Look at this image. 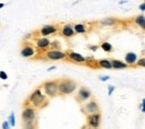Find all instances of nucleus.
<instances>
[{
    "label": "nucleus",
    "instance_id": "1",
    "mask_svg": "<svg viewBox=\"0 0 145 129\" xmlns=\"http://www.w3.org/2000/svg\"><path fill=\"white\" fill-rule=\"evenodd\" d=\"M58 86V90L62 94H65V95H68V94H72L75 89H76V84L72 80H64L62 81Z\"/></svg>",
    "mask_w": 145,
    "mask_h": 129
},
{
    "label": "nucleus",
    "instance_id": "2",
    "mask_svg": "<svg viewBox=\"0 0 145 129\" xmlns=\"http://www.w3.org/2000/svg\"><path fill=\"white\" fill-rule=\"evenodd\" d=\"M44 99H45L44 95L41 94V91H40L39 89H37L36 91L30 96V101H31L32 104H34V106H36V107L40 106V105L43 104Z\"/></svg>",
    "mask_w": 145,
    "mask_h": 129
},
{
    "label": "nucleus",
    "instance_id": "3",
    "mask_svg": "<svg viewBox=\"0 0 145 129\" xmlns=\"http://www.w3.org/2000/svg\"><path fill=\"white\" fill-rule=\"evenodd\" d=\"M46 55H47V58L51 60H60L66 57V54H64L60 50H49Z\"/></svg>",
    "mask_w": 145,
    "mask_h": 129
},
{
    "label": "nucleus",
    "instance_id": "4",
    "mask_svg": "<svg viewBox=\"0 0 145 129\" xmlns=\"http://www.w3.org/2000/svg\"><path fill=\"white\" fill-rule=\"evenodd\" d=\"M45 91L47 92L49 96H55L56 92L58 91V86L54 81H49V82L45 84Z\"/></svg>",
    "mask_w": 145,
    "mask_h": 129
},
{
    "label": "nucleus",
    "instance_id": "5",
    "mask_svg": "<svg viewBox=\"0 0 145 129\" xmlns=\"http://www.w3.org/2000/svg\"><path fill=\"white\" fill-rule=\"evenodd\" d=\"M35 110L32 108H26L24 112H22V119L27 122V123H30L32 120L35 119Z\"/></svg>",
    "mask_w": 145,
    "mask_h": 129
},
{
    "label": "nucleus",
    "instance_id": "6",
    "mask_svg": "<svg viewBox=\"0 0 145 129\" xmlns=\"http://www.w3.org/2000/svg\"><path fill=\"white\" fill-rule=\"evenodd\" d=\"M99 122H101V115L99 113H92L89 117H88V123L94 127V128H97L98 126H99Z\"/></svg>",
    "mask_w": 145,
    "mask_h": 129
},
{
    "label": "nucleus",
    "instance_id": "7",
    "mask_svg": "<svg viewBox=\"0 0 145 129\" xmlns=\"http://www.w3.org/2000/svg\"><path fill=\"white\" fill-rule=\"evenodd\" d=\"M68 56L71 57V59L74 60V61H76V63H85L86 61V58L85 57H83L81 54H77V52H69Z\"/></svg>",
    "mask_w": 145,
    "mask_h": 129
},
{
    "label": "nucleus",
    "instance_id": "8",
    "mask_svg": "<svg viewBox=\"0 0 145 129\" xmlns=\"http://www.w3.org/2000/svg\"><path fill=\"white\" fill-rule=\"evenodd\" d=\"M34 54H35V49L32 48V47H30V46H27V47H25V48H22L21 49V56L22 57H31V56H34Z\"/></svg>",
    "mask_w": 145,
    "mask_h": 129
},
{
    "label": "nucleus",
    "instance_id": "9",
    "mask_svg": "<svg viewBox=\"0 0 145 129\" xmlns=\"http://www.w3.org/2000/svg\"><path fill=\"white\" fill-rule=\"evenodd\" d=\"M91 97V92L88 91L86 88H81L78 92V98L81 100H87L88 98Z\"/></svg>",
    "mask_w": 145,
    "mask_h": 129
},
{
    "label": "nucleus",
    "instance_id": "10",
    "mask_svg": "<svg viewBox=\"0 0 145 129\" xmlns=\"http://www.w3.org/2000/svg\"><path fill=\"white\" fill-rule=\"evenodd\" d=\"M111 64H112V68H114V69H123V68H126V67H127V65L125 63H122L121 60H116V59L112 60Z\"/></svg>",
    "mask_w": 145,
    "mask_h": 129
},
{
    "label": "nucleus",
    "instance_id": "11",
    "mask_svg": "<svg viewBox=\"0 0 145 129\" xmlns=\"http://www.w3.org/2000/svg\"><path fill=\"white\" fill-rule=\"evenodd\" d=\"M137 59V56L134 54V52H127L125 56V61L127 63L128 65H133L135 61Z\"/></svg>",
    "mask_w": 145,
    "mask_h": 129
},
{
    "label": "nucleus",
    "instance_id": "12",
    "mask_svg": "<svg viewBox=\"0 0 145 129\" xmlns=\"http://www.w3.org/2000/svg\"><path fill=\"white\" fill-rule=\"evenodd\" d=\"M62 32H63V36H65V37H73L74 36V29H73V27L69 25L64 26Z\"/></svg>",
    "mask_w": 145,
    "mask_h": 129
},
{
    "label": "nucleus",
    "instance_id": "13",
    "mask_svg": "<svg viewBox=\"0 0 145 129\" xmlns=\"http://www.w3.org/2000/svg\"><path fill=\"white\" fill-rule=\"evenodd\" d=\"M50 45V41L47 39V38H40L37 41V47L38 48H41V49H45Z\"/></svg>",
    "mask_w": 145,
    "mask_h": 129
},
{
    "label": "nucleus",
    "instance_id": "14",
    "mask_svg": "<svg viewBox=\"0 0 145 129\" xmlns=\"http://www.w3.org/2000/svg\"><path fill=\"white\" fill-rule=\"evenodd\" d=\"M54 32H56V28L54 26H45L43 29H41V35L43 36H48Z\"/></svg>",
    "mask_w": 145,
    "mask_h": 129
},
{
    "label": "nucleus",
    "instance_id": "15",
    "mask_svg": "<svg viewBox=\"0 0 145 129\" xmlns=\"http://www.w3.org/2000/svg\"><path fill=\"white\" fill-rule=\"evenodd\" d=\"M98 110V105L95 102V101H92L89 104H87L86 105V111L87 112H92V113H94Z\"/></svg>",
    "mask_w": 145,
    "mask_h": 129
},
{
    "label": "nucleus",
    "instance_id": "16",
    "mask_svg": "<svg viewBox=\"0 0 145 129\" xmlns=\"http://www.w3.org/2000/svg\"><path fill=\"white\" fill-rule=\"evenodd\" d=\"M98 65H99L102 68H105V69H112V64H111V60H107V59H102L98 61Z\"/></svg>",
    "mask_w": 145,
    "mask_h": 129
},
{
    "label": "nucleus",
    "instance_id": "17",
    "mask_svg": "<svg viewBox=\"0 0 145 129\" xmlns=\"http://www.w3.org/2000/svg\"><path fill=\"white\" fill-rule=\"evenodd\" d=\"M135 22H136V25L141 28H145V17L142 15V16H138L135 19Z\"/></svg>",
    "mask_w": 145,
    "mask_h": 129
},
{
    "label": "nucleus",
    "instance_id": "18",
    "mask_svg": "<svg viewBox=\"0 0 145 129\" xmlns=\"http://www.w3.org/2000/svg\"><path fill=\"white\" fill-rule=\"evenodd\" d=\"M75 31L77 33H84V32H86V27L82 25V23H77V25L75 26Z\"/></svg>",
    "mask_w": 145,
    "mask_h": 129
},
{
    "label": "nucleus",
    "instance_id": "19",
    "mask_svg": "<svg viewBox=\"0 0 145 129\" xmlns=\"http://www.w3.org/2000/svg\"><path fill=\"white\" fill-rule=\"evenodd\" d=\"M102 49L104 51L109 52V51H112V45L109 44V42H103V44H102Z\"/></svg>",
    "mask_w": 145,
    "mask_h": 129
},
{
    "label": "nucleus",
    "instance_id": "20",
    "mask_svg": "<svg viewBox=\"0 0 145 129\" xmlns=\"http://www.w3.org/2000/svg\"><path fill=\"white\" fill-rule=\"evenodd\" d=\"M9 125H10V126H15V123H16V119H15V113H13V112H11L10 113V116H9Z\"/></svg>",
    "mask_w": 145,
    "mask_h": 129
},
{
    "label": "nucleus",
    "instance_id": "21",
    "mask_svg": "<svg viewBox=\"0 0 145 129\" xmlns=\"http://www.w3.org/2000/svg\"><path fill=\"white\" fill-rule=\"evenodd\" d=\"M8 78V75L4 73V71H0V79H2V80H6Z\"/></svg>",
    "mask_w": 145,
    "mask_h": 129
},
{
    "label": "nucleus",
    "instance_id": "22",
    "mask_svg": "<svg viewBox=\"0 0 145 129\" xmlns=\"http://www.w3.org/2000/svg\"><path fill=\"white\" fill-rule=\"evenodd\" d=\"M113 23H114L113 19H107V20L103 21V25H113Z\"/></svg>",
    "mask_w": 145,
    "mask_h": 129
},
{
    "label": "nucleus",
    "instance_id": "23",
    "mask_svg": "<svg viewBox=\"0 0 145 129\" xmlns=\"http://www.w3.org/2000/svg\"><path fill=\"white\" fill-rule=\"evenodd\" d=\"M2 129H10V125H9L8 121H4L2 123Z\"/></svg>",
    "mask_w": 145,
    "mask_h": 129
},
{
    "label": "nucleus",
    "instance_id": "24",
    "mask_svg": "<svg viewBox=\"0 0 145 129\" xmlns=\"http://www.w3.org/2000/svg\"><path fill=\"white\" fill-rule=\"evenodd\" d=\"M137 65H138V66H141V67H144V66H145V59H144V58L139 59V60H138V63H137Z\"/></svg>",
    "mask_w": 145,
    "mask_h": 129
},
{
    "label": "nucleus",
    "instance_id": "25",
    "mask_svg": "<svg viewBox=\"0 0 145 129\" xmlns=\"http://www.w3.org/2000/svg\"><path fill=\"white\" fill-rule=\"evenodd\" d=\"M113 91H114V86H108V96H111Z\"/></svg>",
    "mask_w": 145,
    "mask_h": 129
},
{
    "label": "nucleus",
    "instance_id": "26",
    "mask_svg": "<svg viewBox=\"0 0 145 129\" xmlns=\"http://www.w3.org/2000/svg\"><path fill=\"white\" fill-rule=\"evenodd\" d=\"M107 79H109V76H104V77H101V80H102V81H106Z\"/></svg>",
    "mask_w": 145,
    "mask_h": 129
},
{
    "label": "nucleus",
    "instance_id": "27",
    "mask_svg": "<svg viewBox=\"0 0 145 129\" xmlns=\"http://www.w3.org/2000/svg\"><path fill=\"white\" fill-rule=\"evenodd\" d=\"M139 9H141L142 11H144L145 10V3L143 2V3H141V6H139Z\"/></svg>",
    "mask_w": 145,
    "mask_h": 129
},
{
    "label": "nucleus",
    "instance_id": "28",
    "mask_svg": "<svg viewBox=\"0 0 145 129\" xmlns=\"http://www.w3.org/2000/svg\"><path fill=\"white\" fill-rule=\"evenodd\" d=\"M144 102H145V101H144V99H143V100H142V104H141V109H142V111H144Z\"/></svg>",
    "mask_w": 145,
    "mask_h": 129
},
{
    "label": "nucleus",
    "instance_id": "29",
    "mask_svg": "<svg viewBox=\"0 0 145 129\" xmlns=\"http://www.w3.org/2000/svg\"><path fill=\"white\" fill-rule=\"evenodd\" d=\"M91 49H92L93 51H96V50H97V46H92Z\"/></svg>",
    "mask_w": 145,
    "mask_h": 129
},
{
    "label": "nucleus",
    "instance_id": "30",
    "mask_svg": "<svg viewBox=\"0 0 145 129\" xmlns=\"http://www.w3.org/2000/svg\"><path fill=\"white\" fill-rule=\"evenodd\" d=\"M55 68H56V67H51V68H49V69H48V71H50V70H54Z\"/></svg>",
    "mask_w": 145,
    "mask_h": 129
},
{
    "label": "nucleus",
    "instance_id": "31",
    "mask_svg": "<svg viewBox=\"0 0 145 129\" xmlns=\"http://www.w3.org/2000/svg\"><path fill=\"white\" fill-rule=\"evenodd\" d=\"M3 7H4V4H3V3H0V9L3 8Z\"/></svg>",
    "mask_w": 145,
    "mask_h": 129
}]
</instances>
